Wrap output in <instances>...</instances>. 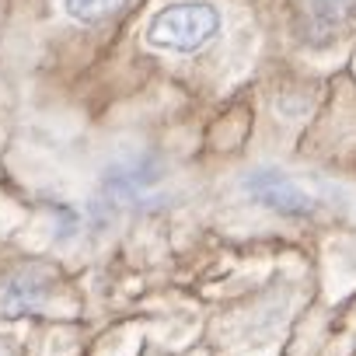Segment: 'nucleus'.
I'll return each mask as SVG.
<instances>
[{
    "instance_id": "obj_1",
    "label": "nucleus",
    "mask_w": 356,
    "mask_h": 356,
    "mask_svg": "<svg viewBox=\"0 0 356 356\" xmlns=\"http://www.w3.org/2000/svg\"><path fill=\"white\" fill-rule=\"evenodd\" d=\"M220 32V15L213 4L186 0V4L161 8L147 25V42L168 53H200Z\"/></svg>"
},
{
    "instance_id": "obj_2",
    "label": "nucleus",
    "mask_w": 356,
    "mask_h": 356,
    "mask_svg": "<svg viewBox=\"0 0 356 356\" xmlns=\"http://www.w3.org/2000/svg\"><path fill=\"white\" fill-rule=\"evenodd\" d=\"M241 189L266 210L280 213V217H311L314 213V200L293 182L290 175L276 171V168H255L241 178Z\"/></svg>"
},
{
    "instance_id": "obj_3",
    "label": "nucleus",
    "mask_w": 356,
    "mask_h": 356,
    "mask_svg": "<svg viewBox=\"0 0 356 356\" xmlns=\"http://www.w3.org/2000/svg\"><path fill=\"white\" fill-rule=\"evenodd\" d=\"M157 182H161V164L154 157H129L105 171L102 196L108 203H136V200H147Z\"/></svg>"
},
{
    "instance_id": "obj_4",
    "label": "nucleus",
    "mask_w": 356,
    "mask_h": 356,
    "mask_svg": "<svg viewBox=\"0 0 356 356\" xmlns=\"http://www.w3.org/2000/svg\"><path fill=\"white\" fill-rule=\"evenodd\" d=\"M49 286H53V276L42 266L15 269L11 276H4V283H0V314H4V318L35 314L46 304Z\"/></svg>"
},
{
    "instance_id": "obj_5",
    "label": "nucleus",
    "mask_w": 356,
    "mask_h": 356,
    "mask_svg": "<svg viewBox=\"0 0 356 356\" xmlns=\"http://www.w3.org/2000/svg\"><path fill=\"white\" fill-rule=\"evenodd\" d=\"M122 4H126V0H63L67 15L74 22H81V25H98L108 15H115Z\"/></svg>"
},
{
    "instance_id": "obj_6",
    "label": "nucleus",
    "mask_w": 356,
    "mask_h": 356,
    "mask_svg": "<svg viewBox=\"0 0 356 356\" xmlns=\"http://www.w3.org/2000/svg\"><path fill=\"white\" fill-rule=\"evenodd\" d=\"M353 8H356V0H307L311 18L321 22V25H339V22H346V18L353 15Z\"/></svg>"
},
{
    "instance_id": "obj_7",
    "label": "nucleus",
    "mask_w": 356,
    "mask_h": 356,
    "mask_svg": "<svg viewBox=\"0 0 356 356\" xmlns=\"http://www.w3.org/2000/svg\"><path fill=\"white\" fill-rule=\"evenodd\" d=\"M0 356H4V353H0Z\"/></svg>"
}]
</instances>
